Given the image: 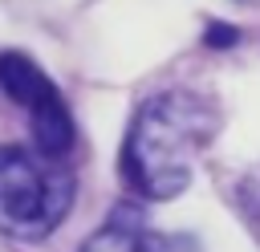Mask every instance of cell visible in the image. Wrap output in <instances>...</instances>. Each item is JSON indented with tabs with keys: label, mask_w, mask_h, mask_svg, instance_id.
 <instances>
[{
	"label": "cell",
	"mask_w": 260,
	"mask_h": 252,
	"mask_svg": "<svg viewBox=\"0 0 260 252\" xmlns=\"http://www.w3.org/2000/svg\"><path fill=\"white\" fill-rule=\"evenodd\" d=\"M219 106L195 89H167L138 106L122 142V179L146 199H171L219 130Z\"/></svg>",
	"instance_id": "1"
},
{
	"label": "cell",
	"mask_w": 260,
	"mask_h": 252,
	"mask_svg": "<svg viewBox=\"0 0 260 252\" xmlns=\"http://www.w3.org/2000/svg\"><path fill=\"white\" fill-rule=\"evenodd\" d=\"M0 85L16 106H24L37 150L49 159H61L73 146V118L53 77L24 53H0Z\"/></svg>",
	"instance_id": "3"
},
{
	"label": "cell",
	"mask_w": 260,
	"mask_h": 252,
	"mask_svg": "<svg viewBox=\"0 0 260 252\" xmlns=\"http://www.w3.org/2000/svg\"><path fill=\"white\" fill-rule=\"evenodd\" d=\"M158 244H162V240L146 232V224L138 219V211L118 207V211L110 215V224H106L102 232H93L81 252H154Z\"/></svg>",
	"instance_id": "4"
},
{
	"label": "cell",
	"mask_w": 260,
	"mask_h": 252,
	"mask_svg": "<svg viewBox=\"0 0 260 252\" xmlns=\"http://www.w3.org/2000/svg\"><path fill=\"white\" fill-rule=\"evenodd\" d=\"M73 203V179L57 159L24 146H0V232L16 240L49 236Z\"/></svg>",
	"instance_id": "2"
}]
</instances>
